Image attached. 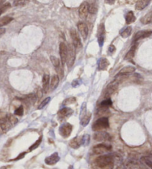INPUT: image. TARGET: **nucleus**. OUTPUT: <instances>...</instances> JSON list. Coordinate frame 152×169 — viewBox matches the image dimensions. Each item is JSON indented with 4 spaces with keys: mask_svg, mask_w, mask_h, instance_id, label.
I'll return each mask as SVG.
<instances>
[{
    "mask_svg": "<svg viewBox=\"0 0 152 169\" xmlns=\"http://www.w3.org/2000/svg\"><path fill=\"white\" fill-rule=\"evenodd\" d=\"M113 162H114V160H113L112 157L110 155L99 156V157H96L95 159L96 166L102 169L107 168L111 166Z\"/></svg>",
    "mask_w": 152,
    "mask_h": 169,
    "instance_id": "f257e3e1",
    "label": "nucleus"
},
{
    "mask_svg": "<svg viewBox=\"0 0 152 169\" xmlns=\"http://www.w3.org/2000/svg\"><path fill=\"white\" fill-rule=\"evenodd\" d=\"M108 128H109V121L108 117L105 116L96 120L92 125V130L94 131H99L103 129H106Z\"/></svg>",
    "mask_w": 152,
    "mask_h": 169,
    "instance_id": "f03ea898",
    "label": "nucleus"
},
{
    "mask_svg": "<svg viewBox=\"0 0 152 169\" xmlns=\"http://www.w3.org/2000/svg\"><path fill=\"white\" fill-rule=\"evenodd\" d=\"M68 51H67V58L66 63L68 68H71L74 64L76 59V48L73 44H69L67 47Z\"/></svg>",
    "mask_w": 152,
    "mask_h": 169,
    "instance_id": "7ed1b4c3",
    "label": "nucleus"
},
{
    "mask_svg": "<svg viewBox=\"0 0 152 169\" xmlns=\"http://www.w3.org/2000/svg\"><path fill=\"white\" fill-rule=\"evenodd\" d=\"M73 130V125L71 124L68 123V122H65L62 125L59 127V134L61 135L64 138H68L70 137V133Z\"/></svg>",
    "mask_w": 152,
    "mask_h": 169,
    "instance_id": "20e7f679",
    "label": "nucleus"
},
{
    "mask_svg": "<svg viewBox=\"0 0 152 169\" xmlns=\"http://www.w3.org/2000/svg\"><path fill=\"white\" fill-rule=\"evenodd\" d=\"M111 148H112V147H111V146H110V145L98 144L93 147L92 151H93V154H94L100 155V154H103L104 153H105V152L110 151Z\"/></svg>",
    "mask_w": 152,
    "mask_h": 169,
    "instance_id": "39448f33",
    "label": "nucleus"
},
{
    "mask_svg": "<svg viewBox=\"0 0 152 169\" xmlns=\"http://www.w3.org/2000/svg\"><path fill=\"white\" fill-rule=\"evenodd\" d=\"M70 37H71L72 41H73V44L75 47L76 49H79L82 47V44L80 37L78 34L77 31L74 28H72L70 31Z\"/></svg>",
    "mask_w": 152,
    "mask_h": 169,
    "instance_id": "423d86ee",
    "label": "nucleus"
},
{
    "mask_svg": "<svg viewBox=\"0 0 152 169\" xmlns=\"http://www.w3.org/2000/svg\"><path fill=\"white\" fill-rule=\"evenodd\" d=\"M118 81L116 80V79H115L114 81H113L112 82H111L110 84L108 85L106 91H105V97H107V99L110 97V96L116 91V89L118 88Z\"/></svg>",
    "mask_w": 152,
    "mask_h": 169,
    "instance_id": "0eeeda50",
    "label": "nucleus"
},
{
    "mask_svg": "<svg viewBox=\"0 0 152 169\" xmlns=\"http://www.w3.org/2000/svg\"><path fill=\"white\" fill-rule=\"evenodd\" d=\"M94 139L98 142H105V141H110L111 137L109 133L103 132V131H99V132L94 133Z\"/></svg>",
    "mask_w": 152,
    "mask_h": 169,
    "instance_id": "6e6552de",
    "label": "nucleus"
},
{
    "mask_svg": "<svg viewBox=\"0 0 152 169\" xmlns=\"http://www.w3.org/2000/svg\"><path fill=\"white\" fill-rule=\"evenodd\" d=\"M59 159H60V157H59V154L57 152H55V153L50 155L49 157H46L44 159V163L48 166H53L59 162Z\"/></svg>",
    "mask_w": 152,
    "mask_h": 169,
    "instance_id": "1a4fd4ad",
    "label": "nucleus"
},
{
    "mask_svg": "<svg viewBox=\"0 0 152 169\" xmlns=\"http://www.w3.org/2000/svg\"><path fill=\"white\" fill-rule=\"evenodd\" d=\"M73 114V110L70 108H63L58 112V118L59 120H63L69 117V116Z\"/></svg>",
    "mask_w": 152,
    "mask_h": 169,
    "instance_id": "9d476101",
    "label": "nucleus"
},
{
    "mask_svg": "<svg viewBox=\"0 0 152 169\" xmlns=\"http://www.w3.org/2000/svg\"><path fill=\"white\" fill-rule=\"evenodd\" d=\"M78 31L83 38V40H86L88 35V27L84 22H79L77 24Z\"/></svg>",
    "mask_w": 152,
    "mask_h": 169,
    "instance_id": "9b49d317",
    "label": "nucleus"
},
{
    "mask_svg": "<svg viewBox=\"0 0 152 169\" xmlns=\"http://www.w3.org/2000/svg\"><path fill=\"white\" fill-rule=\"evenodd\" d=\"M88 5L87 2H84L80 5L79 7V16L81 19H85L88 14Z\"/></svg>",
    "mask_w": 152,
    "mask_h": 169,
    "instance_id": "f8f14e48",
    "label": "nucleus"
},
{
    "mask_svg": "<svg viewBox=\"0 0 152 169\" xmlns=\"http://www.w3.org/2000/svg\"><path fill=\"white\" fill-rule=\"evenodd\" d=\"M152 34V31H138L133 36V42H136L137 41L142 40V39L146 38L150 36Z\"/></svg>",
    "mask_w": 152,
    "mask_h": 169,
    "instance_id": "ddd939ff",
    "label": "nucleus"
},
{
    "mask_svg": "<svg viewBox=\"0 0 152 169\" xmlns=\"http://www.w3.org/2000/svg\"><path fill=\"white\" fill-rule=\"evenodd\" d=\"M67 51H68L67 45L64 43V42H61V43L59 44V55H60L61 62H62L63 65L66 62Z\"/></svg>",
    "mask_w": 152,
    "mask_h": 169,
    "instance_id": "4468645a",
    "label": "nucleus"
},
{
    "mask_svg": "<svg viewBox=\"0 0 152 169\" xmlns=\"http://www.w3.org/2000/svg\"><path fill=\"white\" fill-rule=\"evenodd\" d=\"M81 146H82V136L74 137L69 142V146L74 149H77Z\"/></svg>",
    "mask_w": 152,
    "mask_h": 169,
    "instance_id": "2eb2a0df",
    "label": "nucleus"
},
{
    "mask_svg": "<svg viewBox=\"0 0 152 169\" xmlns=\"http://www.w3.org/2000/svg\"><path fill=\"white\" fill-rule=\"evenodd\" d=\"M50 59H51V62H52V64H53V65L55 67V68L57 69V72H58L59 75H60L61 77H62L63 72L62 68H61L60 67V62H59V59L57 58L54 56H51Z\"/></svg>",
    "mask_w": 152,
    "mask_h": 169,
    "instance_id": "dca6fc26",
    "label": "nucleus"
},
{
    "mask_svg": "<svg viewBox=\"0 0 152 169\" xmlns=\"http://www.w3.org/2000/svg\"><path fill=\"white\" fill-rule=\"evenodd\" d=\"M135 70H136V68H135L133 66L129 65V66L124 67L123 68H122V69L120 70V72L118 73L117 76H127L129 75V74L133 73Z\"/></svg>",
    "mask_w": 152,
    "mask_h": 169,
    "instance_id": "f3484780",
    "label": "nucleus"
},
{
    "mask_svg": "<svg viewBox=\"0 0 152 169\" xmlns=\"http://www.w3.org/2000/svg\"><path fill=\"white\" fill-rule=\"evenodd\" d=\"M50 88V76L49 74H44L42 78V89L44 93H48Z\"/></svg>",
    "mask_w": 152,
    "mask_h": 169,
    "instance_id": "a211bd4d",
    "label": "nucleus"
},
{
    "mask_svg": "<svg viewBox=\"0 0 152 169\" xmlns=\"http://www.w3.org/2000/svg\"><path fill=\"white\" fill-rule=\"evenodd\" d=\"M105 27H104V24H101L99 26V30H98V37H99V44L100 46L103 45L104 42V39H105Z\"/></svg>",
    "mask_w": 152,
    "mask_h": 169,
    "instance_id": "6ab92c4d",
    "label": "nucleus"
},
{
    "mask_svg": "<svg viewBox=\"0 0 152 169\" xmlns=\"http://www.w3.org/2000/svg\"><path fill=\"white\" fill-rule=\"evenodd\" d=\"M151 0H137L136 3V9L137 10H143L145 7H146L150 3Z\"/></svg>",
    "mask_w": 152,
    "mask_h": 169,
    "instance_id": "aec40b11",
    "label": "nucleus"
},
{
    "mask_svg": "<svg viewBox=\"0 0 152 169\" xmlns=\"http://www.w3.org/2000/svg\"><path fill=\"white\" fill-rule=\"evenodd\" d=\"M59 82V77L58 75H53L51 79L50 82V88L51 91H54L57 88Z\"/></svg>",
    "mask_w": 152,
    "mask_h": 169,
    "instance_id": "412c9836",
    "label": "nucleus"
},
{
    "mask_svg": "<svg viewBox=\"0 0 152 169\" xmlns=\"http://www.w3.org/2000/svg\"><path fill=\"white\" fill-rule=\"evenodd\" d=\"M109 65V62L107 59L101 58L98 62V68L100 70H105Z\"/></svg>",
    "mask_w": 152,
    "mask_h": 169,
    "instance_id": "4be33fe9",
    "label": "nucleus"
},
{
    "mask_svg": "<svg viewBox=\"0 0 152 169\" xmlns=\"http://www.w3.org/2000/svg\"><path fill=\"white\" fill-rule=\"evenodd\" d=\"M137 44H135L131 48V49L129 50V52L126 53L125 57V60H131V59H132L133 58V57H134V54H135V51H136V49H137Z\"/></svg>",
    "mask_w": 152,
    "mask_h": 169,
    "instance_id": "5701e85b",
    "label": "nucleus"
},
{
    "mask_svg": "<svg viewBox=\"0 0 152 169\" xmlns=\"http://www.w3.org/2000/svg\"><path fill=\"white\" fill-rule=\"evenodd\" d=\"M91 117V114L90 112L86 113L84 116L81 117V125L82 126H86L89 123V122H90Z\"/></svg>",
    "mask_w": 152,
    "mask_h": 169,
    "instance_id": "b1692460",
    "label": "nucleus"
},
{
    "mask_svg": "<svg viewBox=\"0 0 152 169\" xmlns=\"http://www.w3.org/2000/svg\"><path fill=\"white\" fill-rule=\"evenodd\" d=\"M136 20V18H135L134 14L132 11H129V12L127 13V14L125 15V21L127 24H131L132 23Z\"/></svg>",
    "mask_w": 152,
    "mask_h": 169,
    "instance_id": "393cba45",
    "label": "nucleus"
},
{
    "mask_svg": "<svg viewBox=\"0 0 152 169\" xmlns=\"http://www.w3.org/2000/svg\"><path fill=\"white\" fill-rule=\"evenodd\" d=\"M152 22V11L151 12L148 13L147 14L145 15V16L141 19V22H142V24H148L150 23V22Z\"/></svg>",
    "mask_w": 152,
    "mask_h": 169,
    "instance_id": "a878e982",
    "label": "nucleus"
},
{
    "mask_svg": "<svg viewBox=\"0 0 152 169\" xmlns=\"http://www.w3.org/2000/svg\"><path fill=\"white\" fill-rule=\"evenodd\" d=\"M13 20L12 17L10 16H3V17L0 18V27H2V26H5L9 24L10 22Z\"/></svg>",
    "mask_w": 152,
    "mask_h": 169,
    "instance_id": "bb28decb",
    "label": "nucleus"
},
{
    "mask_svg": "<svg viewBox=\"0 0 152 169\" xmlns=\"http://www.w3.org/2000/svg\"><path fill=\"white\" fill-rule=\"evenodd\" d=\"M131 31H132V27L129 26V27H127L126 28L124 29L123 31H122L121 33H120V35H121L122 38H127V37H129L131 35Z\"/></svg>",
    "mask_w": 152,
    "mask_h": 169,
    "instance_id": "cd10ccee",
    "label": "nucleus"
},
{
    "mask_svg": "<svg viewBox=\"0 0 152 169\" xmlns=\"http://www.w3.org/2000/svg\"><path fill=\"white\" fill-rule=\"evenodd\" d=\"M111 105H112V101H111L110 98H108V99H105L104 101H103L101 103H100L99 108L108 109V108L111 106Z\"/></svg>",
    "mask_w": 152,
    "mask_h": 169,
    "instance_id": "c85d7f7f",
    "label": "nucleus"
},
{
    "mask_svg": "<svg viewBox=\"0 0 152 169\" xmlns=\"http://www.w3.org/2000/svg\"><path fill=\"white\" fill-rule=\"evenodd\" d=\"M42 137L41 136L40 137V138H39L38 140H37L36 141V142H35L34 143H33L32 145V146H31V147L29 148V151H33V150L36 149V148L40 146V144H41V142H42Z\"/></svg>",
    "mask_w": 152,
    "mask_h": 169,
    "instance_id": "c756f323",
    "label": "nucleus"
},
{
    "mask_svg": "<svg viewBox=\"0 0 152 169\" xmlns=\"http://www.w3.org/2000/svg\"><path fill=\"white\" fill-rule=\"evenodd\" d=\"M141 161L143 163H145L148 168L152 169V160L151 159L148 158L147 157H142V158H141Z\"/></svg>",
    "mask_w": 152,
    "mask_h": 169,
    "instance_id": "7c9ffc66",
    "label": "nucleus"
},
{
    "mask_svg": "<svg viewBox=\"0 0 152 169\" xmlns=\"http://www.w3.org/2000/svg\"><path fill=\"white\" fill-rule=\"evenodd\" d=\"M96 12H97V6H96V4L92 3L88 5V13L94 14H96Z\"/></svg>",
    "mask_w": 152,
    "mask_h": 169,
    "instance_id": "2f4dec72",
    "label": "nucleus"
},
{
    "mask_svg": "<svg viewBox=\"0 0 152 169\" xmlns=\"http://www.w3.org/2000/svg\"><path fill=\"white\" fill-rule=\"evenodd\" d=\"M10 7H11L10 3H5V4H3L2 5H1V6H0V16H1L2 14H4V13H5L7 10H8Z\"/></svg>",
    "mask_w": 152,
    "mask_h": 169,
    "instance_id": "473e14b6",
    "label": "nucleus"
},
{
    "mask_svg": "<svg viewBox=\"0 0 152 169\" xmlns=\"http://www.w3.org/2000/svg\"><path fill=\"white\" fill-rule=\"evenodd\" d=\"M76 101H77V99H76L75 97L67 98V99L65 100H64V102H63V105H71V104L75 103Z\"/></svg>",
    "mask_w": 152,
    "mask_h": 169,
    "instance_id": "72a5a7b5",
    "label": "nucleus"
},
{
    "mask_svg": "<svg viewBox=\"0 0 152 169\" xmlns=\"http://www.w3.org/2000/svg\"><path fill=\"white\" fill-rule=\"evenodd\" d=\"M50 100H51V97H47L46 99H44L43 101L42 102V103H40V105H39L38 109H42L44 106H46V105H48V103L50 102Z\"/></svg>",
    "mask_w": 152,
    "mask_h": 169,
    "instance_id": "f704fd0d",
    "label": "nucleus"
},
{
    "mask_svg": "<svg viewBox=\"0 0 152 169\" xmlns=\"http://www.w3.org/2000/svg\"><path fill=\"white\" fill-rule=\"evenodd\" d=\"M90 142V136L88 134H85L82 136V146H87Z\"/></svg>",
    "mask_w": 152,
    "mask_h": 169,
    "instance_id": "c9c22d12",
    "label": "nucleus"
},
{
    "mask_svg": "<svg viewBox=\"0 0 152 169\" xmlns=\"http://www.w3.org/2000/svg\"><path fill=\"white\" fill-rule=\"evenodd\" d=\"M23 113H24V109L22 106H19V108H16L14 111V114L16 115V116H22V115H23Z\"/></svg>",
    "mask_w": 152,
    "mask_h": 169,
    "instance_id": "e433bc0d",
    "label": "nucleus"
},
{
    "mask_svg": "<svg viewBox=\"0 0 152 169\" xmlns=\"http://www.w3.org/2000/svg\"><path fill=\"white\" fill-rule=\"evenodd\" d=\"M28 0H14V6H19V5H24L27 2Z\"/></svg>",
    "mask_w": 152,
    "mask_h": 169,
    "instance_id": "4c0bfd02",
    "label": "nucleus"
},
{
    "mask_svg": "<svg viewBox=\"0 0 152 169\" xmlns=\"http://www.w3.org/2000/svg\"><path fill=\"white\" fill-rule=\"evenodd\" d=\"M26 154V152H23V153H21L17 157H16V159H14V160H19V159H21L22 158H24V157H25Z\"/></svg>",
    "mask_w": 152,
    "mask_h": 169,
    "instance_id": "58836bf2",
    "label": "nucleus"
},
{
    "mask_svg": "<svg viewBox=\"0 0 152 169\" xmlns=\"http://www.w3.org/2000/svg\"><path fill=\"white\" fill-rule=\"evenodd\" d=\"M42 96V90L41 89H39L38 92H37V98L38 99H40L41 97Z\"/></svg>",
    "mask_w": 152,
    "mask_h": 169,
    "instance_id": "ea45409f",
    "label": "nucleus"
},
{
    "mask_svg": "<svg viewBox=\"0 0 152 169\" xmlns=\"http://www.w3.org/2000/svg\"><path fill=\"white\" fill-rule=\"evenodd\" d=\"M115 50H116V48L113 44H111V45L109 47V51L111 52V53H113V52L115 51Z\"/></svg>",
    "mask_w": 152,
    "mask_h": 169,
    "instance_id": "a19ab883",
    "label": "nucleus"
},
{
    "mask_svg": "<svg viewBox=\"0 0 152 169\" xmlns=\"http://www.w3.org/2000/svg\"><path fill=\"white\" fill-rule=\"evenodd\" d=\"M5 33V29L2 28V27H0V36H2Z\"/></svg>",
    "mask_w": 152,
    "mask_h": 169,
    "instance_id": "79ce46f5",
    "label": "nucleus"
},
{
    "mask_svg": "<svg viewBox=\"0 0 152 169\" xmlns=\"http://www.w3.org/2000/svg\"><path fill=\"white\" fill-rule=\"evenodd\" d=\"M115 2V0H105V2L109 4V5H112V4H114Z\"/></svg>",
    "mask_w": 152,
    "mask_h": 169,
    "instance_id": "37998d69",
    "label": "nucleus"
},
{
    "mask_svg": "<svg viewBox=\"0 0 152 169\" xmlns=\"http://www.w3.org/2000/svg\"><path fill=\"white\" fill-rule=\"evenodd\" d=\"M4 1H5V0H0V6H1V5H3Z\"/></svg>",
    "mask_w": 152,
    "mask_h": 169,
    "instance_id": "c03bdc74",
    "label": "nucleus"
},
{
    "mask_svg": "<svg viewBox=\"0 0 152 169\" xmlns=\"http://www.w3.org/2000/svg\"><path fill=\"white\" fill-rule=\"evenodd\" d=\"M68 169H74V168H73V166H69V168H68Z\"/></svg>",
    "mask_w": 152,
    "mask_h": 169,
    "instance_id": "a18cd8bd",
    "label": "nucleus"
},
{
    "mask_svg": "<svg viewBox=\"0 0 152 169\" xmlns=\"http://www.w3.org/2000/svg\"><path fill=\"white\" fill-rule=\"evenodd\" d=\"M55 169H57V168H55Z\"/></svg>",
    "mask_w": 152,
    "mask_h": 169,
    "instance_id": "49530a36",
    "label": "nucleus"
}]
</instances>
